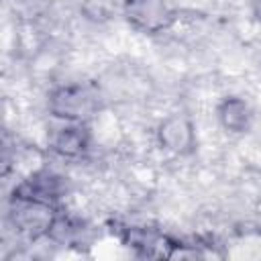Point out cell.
I'll return each mask as SVG.
<instances>
[{"label":"cell","instance_id":"1","mask_svg":"<svg viewBox=\"0 0 261 261\" xmlns=\"http://www.w3.org/2000/svg\"><path fill=\"white\" fill-rule=\"evenodd\" d=\"M53 112L65 118H82L92 108V98L84 88H65L59 90L53 98Z\"/></svg>","mask_w":261,"mask_h":261},{"label":"cell","instance_id":"2","mask_svg":"<svg viewBox=\"0 0 261 261\" xmlns=\"http://www.w3.org/2000/svg\"><path fill=\"white\" fill-rule=\"evenodd\" d=\"M128 16L145 29H159L167 16L163 0H128Z\"/></svg>","mask_w":261,"mask_h":261},{"label":"cell","instance_id":"3","mask_svg":"<svg viewBox=\"0 0 261 261\" xmlns=\"http://www.w3.org/2000/svg\"><path fill=\"white\" fill-rule=\"evenodd\" d=\"M86 147V133L82 126H65L53 139V149L63 155H77Z\"/></svg>","mask_w":261,"mask_h":261},{"label":"cell","instance_id":"4","mask_svg":"<svg viewBox=\"0 0 261 261\" xmlns=\"http://www.w3.org/2000/svg\"><path fill=\"white\" fill-rule=\"evenodd\" d=\"M257 10H259V14H261V0H257Z\"/></svg>","mask_w":261,"mask_h":261}]
</instances>
